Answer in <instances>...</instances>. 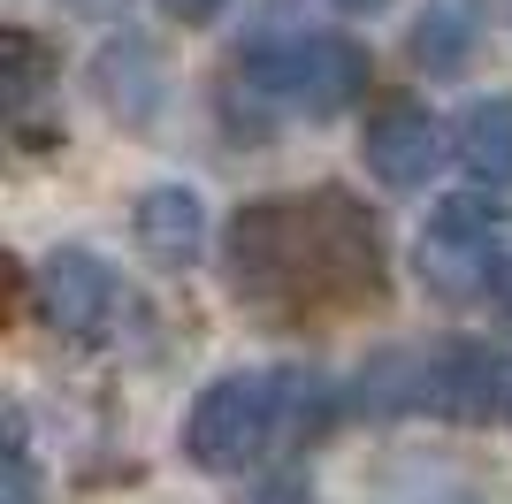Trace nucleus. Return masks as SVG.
I'll return each instance as SVG.
<instances>
[{"mask_svg": "<svg viewBox=\"0 0 512 504\" xmlns=\"http://www.w3.org/2000/svg\"><path fill=\"white\" fill-rule=\"evenodd\" d=\"M497 298H505V306H512V268H505V275H497Z\"/></svg>", "mask_w": 512, "mask_h": 504, "instance_id": "nucleus-14", "label": "nucleus"}, {"mask_svg": "<svg viewBox=\"0 0 512 504\" xmlns=\"http://www.w3.org/2000/svg\"><path fill=\"white\" fill-rule=\"evenodd\" d=\"M161 8H169L176 23H214L222 8H230V0H161Z\"/></svg>", "mask_w": 512, "mask_h": 504, "instance_id": "nucleus-12", "label": "nucleus"}, {"mask_svg": "<svg viewBox=\"0 0 512 504\" xmlns=\"http://www.w3.org/2000/svg\"><path fill=\"white\" fill-rule=\"evenodd\" d=\"M230 283L253 306H352L383 291V245L344 191L260 199L230 222Z\"/></svg>", "mask_w": 512, "mask_h": 504, "instance_id": "nucleus-1", "label": "nucleus"}, {"mask_svg": "<svg viewBox=\"0 0 512 504\" xmlns=\"http://www.w3.org/2000/svg\"><path fill=\"white\" fill-rule=\"evenodd\" d=\"M505 398H512V367L482 344H436L413 359V405L444 420H490L505 413Z\"/></svg>", "mask_w": 512, "mask_h": 504, "instance_id": "nucleus-7", "label": "nucleus"}, {"mask_svg": "<svg viewBox=\"0 0 512 504\" xmlns=\"http://www.w3.org/2000/svg\"><path fill=\"white\" fill-rule=\"evenodd\" d=\"M467 39H474L467 0H428V16L413 23V62L428 77H451V69H467Z\"/></svg>", "mask_w": 512, "mask_h": 504, "instance_id": "nucleus-10", "label": "nucleus"}, {"mask_svg": "<svg viewBox=\"0 0 512 504\" xmlns=\"http://www.w3.org/2000/svg\"><path fill=\"white\" fill-rule=\"evenodd\" d=\"M444 123L428 115L413 92H390V100L367 107V123H360V161L367 176L383 191H421L436 168H444Z\"/></svg>", "mask_w": 512, "mask_h": 504, "instance_id": "nucleus-6", "label": "nucleus"}, {"mask_svg": "<svg viewBox=\"0 0 512 504\" xmlns=\"http://www.w3.org/2000/svg\"><path fill=\"white\" fill-rule=\"evenodd\" d=\"M451 153H459V168H467L482 191L512 184V92H497V100H474L459 123H451Z\"/></svg>", "mask_w": 512, "mask_h": 504, "instance_id": "nucleus-9", "label": "nucleus"}, {"mask_svg": "<svg viewBox=\"0 0 512 504\" xmlns=\"http://www.w3.org/2000/svg\"><path fill=\"white\" fill-rule=\"evenodd\" d=\"M0 69H8V115H23V107H31V92L46 84L39 39H31V31H0Z\"/></svg>", "mask_w": 512, "mask_h": 504, "instance_id": "nucleus-11", "label": "nucleus"}, {"mask_svg": "<svg viewBox=\"0 0 512 504\" xmlns=\"http://www.w3.org/2000/svg\"><path fill=\"white\" fill-rule=\"evenodd\" d=\"M505 413H512V398H505Z\"/></svg>", "mask_w": 512, "mask_h": 504, "instance_id": "nucleus-15", "label": "nucleus"}, {"mask_svg": "<svg viewBox=\"0 0 512 504\" xmlns=\"http://www.w3.org/2000/svg\"><path fill=\"white\" fill-rule=\"evenodd\" d=\"M337 8H352V16H375V8H390V0H337Z\"/></svg>", "mask_w": 512, "mask_h": 504, "instance_id": "nucleus-13", "label": "nucleus"}, {"mask_svg": "<svg viewBox=\"0 0 512 504\" xmlns=\"http://www.w3.org/2000/svg\"><path fill=\"white\" fill-rule=\"evenodd\" d=\"M497 230H505V214H497L490 191H459V199H444V207L428 214L421 245H413L421 283H428L436 298H474V291H490L497 275H505V260H497Z\"/></svg>", "mask_w": 512, "mask_h": 504, "instance_id": "nucleus-4", "label": "nucleus"}, {"mask_svg": "<svg viewBox=\"0 0 512 504\" xmlns=\"http://www.w3.org/2000/svg\"><path fill=\"white\" fill-rule=\"evenodd\" d=\"M31 306H39V321L54 336L100 344V336L115 329V314H123V283H115V268H107L100 252L54 245L39 268H31Z\"/></svg>", "mask_w": 512, "mask_h": 504, "instance_id": "nucleus-5", "label": "nucleus"}, {"mask_svg": "<svg viewBox=\"0 0 512 504\" xmlns=\"http://www.w3.org/2000/svg\"><path fill=\"white\" fill-rule=\"evenodd\" d=\"M245 77L291 115H344L367 92V46L337 39V31H291V39H253Z\"/></svg>", "mask_w": 512, "mask_h": 504, "instance_id": "nucleus-3", "label": "nucleus"}, {"mask_svg": "<svg viewBox=\"0 0 512 504\" xmlns=\"http://www.w3.org/2000/svg\"><path fill=\"white\" fill-rule=\"evenodd\" d=\"M276 443H291V375H222L184 420V459L207 474H245Z\"/></svg>", "mask_w": 512, "mask_h": 504, "instance_id": "nucleus-2", "label": "nucleus"}, {"mask_svg": "<svg viewBox=\"0 0 512 504\" xmlns=\"http://www.w3.org/2000/svg\"><path fill=\"white\" fill-rule=\"evenodd\" d=\"M130 230H138L153 268H192L199 245H207V207H199L192 184H153V191H138Z\"/></svg>", "mask_w": 512, "mask_h": 504, "instance_id": "nucleus-8", "label": "nucleus"}]
</instances>
